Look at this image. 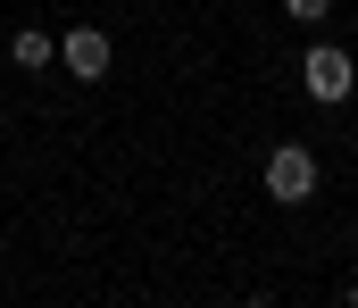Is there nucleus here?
Segmentation results:
<instances>
[{
  "mask_svg": "<svg viewBox=\"0 0 358 308\" xmlns=\"http://www.w3.org/2000/svg\"><path fill=\"white\" fill-rule=\"evenodd\" d=\"M59 59H67V67H76V75H84V84H100V75H108V59H117V50H108V34H100V25H76V34H67V42H59Z\"/></svg>",
  "mask_w": 358,
  "mask_h": 308,
  "instance_id": "obj_3",
  "label": "nucleus"
},
{
  "mask_svg": "<svg viewBox=\"0 0 358 308\" xmlns=\"http://www.w3.org/2000/svg\"><path fill=\"white\" fill-rule=\"evenodd\" d=\"M350 84H358V59L342 42H317V50H308V92H317V101H350Z\"/></svg>",
  "mask_w": 358,
  "mask_h": 308,
  "instance_id": "obj_2",
  "label": "nucleus"
},
{
  "mask_svg": "<svg viewBox=\"0 0 358 308\" xmlns=\"http://www.w3.org/2000/svg\"><path fill=\"white\" fill-rule=\"evenodd\" d=\"M8 59H17V67H25V75H34V67H50V59H59V42H50V34H42V25H25V34H17V42H8Z\"/></svg>",
  "mask_w": 358,
  "mask_h": 308,
  "instance_id": "obj_4",
  "label": "nucleus"
},
{
  "mask_svg": "<svg viewBox=\"0 0 358 308\" xmlns=\"http://www.w3.org/2000/svg\"><path fill=\"white\" fill-rule=\"evenodd\" d=\"M283 8H292L300 25H325V17H334V0H283Z\"/></svg>",
  "mask_w": 358,
  "mask_h": 308,
  "instance_id": "obj_5",
  "label": "nucleus"
},
{
  "mask_svg": "<svg viewBox=\"0 0 358 308\" xmlns=\"http://www.w3.org/2000/svg\"><path fill=\"white\" fill-rule=\"evenodd\" d=\"M267 200H283V208L317 200V159H308L300 142H283V150L267 159Z\"/></svg>",
  "mask_w": 358,
  "mask_h": 308,
  "instance_id": "obj_1",
  "label": "nucleus"
},
{
  "mask_svg": "<svg viewBox=\"0 0 358 308\" xmlns=\"http://www.w3.org/2000/svg\"><path fill=\"white\" fill-rule=\"evenodd\" d=\"M350 308H358V284H350Z\"/></svg>",
  "mask_w": 358,
  "mask_h": 308,
  "instance_id": "obj_6",
  "label": "nucleus"
}]
</instances>
